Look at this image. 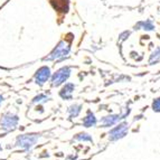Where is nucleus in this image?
Wrapping results in <instances>:
<instances>
[{
    "label": "nucleus",
    "mask_w": 160,
    "mask_h": 160,
    "mask_svg": "<svg viewBox=\"0 0 160 160\" xmlns=\"http://www.w3.org/2000/svg\"><path fill=\"white\" fill-rule=\"evenodd\" d=\"M83 123H84V126L85 127H93L95 126V123H96V119L95 117H94V114L92 112H90L88 111V115H86L84 119H83Z\"/></svg>",
    "instance_id": "obj_10"
},
{
    "label": "nucleus",
    "mask_w": 160,
    "mask_h": 160,
    "mask_svg": "<svg viewBox=\"0 0 160 160\" xmlns=\"http://www.w3.org/2000/svg\"><path fill=\"white\" fill-rule=\"evenodd\" d=\"M75 139H76V140H81V141H93L91 137L88 136V134H86V133L78 134V136L75 137Z\"/></svg>",
    "instance_id": "obj_13"
},
{
    "label": "nucleus",
    "mask_w": 160,
    "mask_h": 160,
    "mask_svg": "<svg viewBox=\"0 0 160 160\" xmlns=\"http://www.w3.org/2000/svg\"><path fill=\"white\" fill-rule=\"evenodd\" d=\"M127 131H128V124L127 123H122V124L114 128L110 132V139L111 140H118V139L123 138L127 134Z\"/></svg>",
    "instance_id": "obj_6"
},
{
    "label": "nucleus",
    "mask_w": 160,
    "mask_h": 160,
    "mask_svg": "<svg viewBox=\"0 0 160 160\" xmlns=\"http://www.w3.org/2000/svg\"><path fill=\"white\" fill-rule=\"evenodd\" d=\"M69 44H71V39L62 40L61 43L56 46V48L49 54V56L46 57L45 61H55V59H61L63 57H65L68 54L69 49H71Z\"/></svg>",
    "instance_id": "obj_1"
},
{
    "label": "nucleus",
    "mask_w": 160,
    "mask_h": 160,
    "mask_svg": "<svg viewBox=\"0 0 160 160\" xmlns=\"http://www.w3.org/2000/svg\"><path fill=\"white\" fill-rule=\"evenodd\" d=\"M39 134L32 133V134H22V136L18 137L16 141L17 147H20L22 149H29L34 146L39 139Z\"/></svg>",
    "instance_id": "obj_2"
},
{
    "label": "nucleus",
    "mask_w": 160,
    "mask_h": 160,
    "mask_svg": "<svg viewBox=\"0 0 160 160\" xmlns=\"http://www.w3.org/2000/svg\"><path fill=\"white\" fill-rule=\"evenodd\" d=\"M0 150H1V147H0Z\"/></svg>",
    "instance_id": "obj_18"
},
{
    "label": "nucleus",
    "mask_w": 160,
    "mask_h": 160,
    "mask_svg": "<svg viewBox=\"0 0 160 160\" xmlns=\"http://www.w3.org/2000/svg\"><path fill=\"white\" fill-rule=\"evenodd\" d=\"M2 100H3V98L1 95H0V104H1V102H2Z\"/></svg>",
    "instance_id": "obj_17"
},
{
    "label": "nucleus",
    "mask_w": 160,
    "mask_h": 160,
    "mask_svg": "<svg viewBox=\"0 0 160 160\" xmlns=\"http://www.w3.org/2000/svg\"><path fill=\"white\" fill-rule=\"evenodd\" d=\"M138 27H142L143 29H147V30H152L153 29V26H152V24L150 22H140V24L138 25Z\"/></svg>",
    "instance_id": "obj_14"
},
{
    "label": "nucleus",
    "mask_w": 160,
    "mask_h": 160,
    "mask_svg": "<svg viewBox=\"0 0 160 160\" xmlns=\"http://www.w3.org/2000/svg\"><path fill=\"white\" fill-rule=\"evenodd\" d=\"M49 78H51V71H49V68L47 66L40 67L37 71V73H36V76H35L36 83L39 84V85H43Z\"/></svg>",
    "instance_id": "obj_5"
},
{
    "label": "nucleus",
    "mask_w": 160,
    "mask_h": 160,
    "mask_svg": "<svg viewBox=\"0 0 160 160\" xmlns=\"http://www.w3.org/2000/svg\"><path fill=\"white\" fill-rule=\"evenodd\" d=\"M51 5L58 12L66 13L68 11V0H51Z\"/></svg>",
    "instance_id": "obj_7"
},
{
    "label": "nucleus",
    "mask_w": 160,
    "mask_h": 160,
    "mask_svg": "<svg viewBox=\"0 0 160 160\" xmlns=\"http://www.w3.org/2000/svg\"><path fill=\"white\" fill-rule=\"evenodd\" d=\"M159 59H160V49H156V52H153L151 57H150L149 63L150 64H153V63H157Z\"/></svg>",
    "instance_id": "obj_11"
},
{
    "label": "nucleus",
    "mask_w": 160,
    "mask_h": 160,
    "mask_svg": "<svg viewBox=\"0 0 160 160\" xmlns=\"http://www.w3.org/2000/svg\"><path fill=\"white\" fill-rule=\"evenodd\" d=\"M0 123H1V127L5 130L7 131L13 130L17 127V124H18V117L11 114V113H7V114H5L1 118Z\"/></svg>",
    "instance_id": "obj_4"
},
{
    "label": "nucleus",
    "mask_w": 160,
    "mask_h": 160,
    "mask_svg": "<svg viewBox=\"0 0 160 160\" xmlns=\"http://www.w3.org/2000/svg\"><path fill=\"white\" fill-rule=\"evenodd\" d=\"M152 109H153V111H156V112H160V98H158L157 100L153 101V103H152Z\"/></svg>",
    "instance_id": "obj_15"
},
{
    "label": "nucleus",
    "mask_w": 160,
    "mask_h": 160,
    "mask_svg": "<svg viewBox=\"0 0 160 160\" xmlns=\"http://www.w3.org/2000/svg\"><path fill=\"white\" fill-rule=\"evenodd\" d=\"M69 74H71V68L69 67H62L58 69L52 78V85L53 86H58L62 83H64L65 81L68 78Z\"/></svg>",
    "instance_id": "obj_3"
},
{
    "label": "nucleus",
    "mask_w": 160,
    "mask_h": 160,
    "mask_svg": "<svg viewBox=\"0 0 160 160\" xmlns=\"http://www.w3.org/2000/svg\"><path fill=\"white\" fill-rule=\"evenodd\" d=\"M74 84H66L64 88H62V91L59 92V95L65 100H71L72 99V93L74 91Z\"/></svg>",
    "instance_id": "obj_8"
},
{
    "label": "nucleus",
    "mask_w": 160,
    "mask_h": 160,
    "mask_svg": "<svg viewBox=\"0 0 160 160\" xmlns=\"http://www.w3.org/2000/svg\"><path fill=\"white\" fill-rule=\"evenodd\" d=\"M46 100H47V96H46V95H44V94H40V95L36 96V98H35V99H34V101H32V102H35V103H36V102L46 101Z\"/></svg>",
    "instance_id": "obj_16"
},
{
    "label": "nucleus",
    "mask_w": 160,
    "mask_h": 160,
    "mask_svg": "<svg viewBox=\"0 0 160 160\" xmlns=\"http://www.w3.org/2000/svg\"><path fill=\"white\" fill-rule=\"evenodd\" d=\"M120 119H122L121 115H109V117L103 118V120L101 121V123L103 127H110V126L115 124Z\"/></svg>",
    "instance_id": "obj_9"
},
{
    "label": "nucleus",
    "mask_w": 160,
    "mask_h": 160,
    "mask_svg": "<svg viewBox=\"0 0 160 160\" xmlns=\"http://www.w3.org/2000/svg\"><path fill=\"white\" fill-rule=\"evenodd\" d=\"M81 111V107L80 105H73V107L69 108V113H71V117L75 118L76 115L80 113Z\"/></svg>",
    "instance_id": "obj_12"
}]
</instances>
